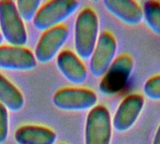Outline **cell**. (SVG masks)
<instances>
[{
    "mask_svg": "<svg viewBox=\"0 0 160 144\" xmlns=\"http://www.w3.org/2000/svg\"><path fill=\"white\" fill-rule=\"evenodd\" d=\"M153 144H160V126L156 132V135H155V138L153 141Z\"/></svg>",
    "mask_w": 160,
    "mask_h": 144,
    "instance_id": "d6986e66",
    "label": "cell"
},
{
    "mask_svg": "<svg viewBox=\"0 0 160 144\" xmlns=\"http://www.w3.org/2000/svg\"><path fill=\"white\" fill-rule=\"evenodd\" d=\"M144 105V98L141 95H129L125 97L112 121V127L118 132L129 130L140 117Z\"/></svg>",
    "mask_w": 160,
    "mask_h": 144,
    "instance_id": "9c48e42d",
    "label": "cell"
},
{
    "mask_svg": "<svg viewBox=\"0 0 160 144\" xmlns=\"http://www.w3.org/2000/svg\"><path fill=\"white\" fill-rule=\"evenodd\" d=\"M79 7L75 0H52L45 3L38 10L33 23L38 30L47 31L60 25V22L68 19Z\"/></svg>",
    "mask_w": 160,
    "mask_h": 144,
    "instance_id": "3957f363",
    "label": "cell"
},
{
    "mask_svg": "<svg viewBox=\"0 0 160 144\" xmlns=\"http://www.w3.org/2000/svg\"><path fill=\"white\" fill-rule=\"evenodd\" d=\"M105 7L117 19L128 25H137L143 19L142 7L133 0H105Z\"/></svg>",
    "mask_w": 160,
    "mask_h": 144,
    "instance_id": "7c38bea8",
    "label": "cell"
},
{
    "mask_svg": "<svg viewBox=\"0 0 160 144\" xmlns=\"http://www.w3.org/2000/svg\"><path fill=\"white\" fill-rule=\"evenodd\" d=\"M0 103L12 112L20 111L24 99L18 88L0 74Z\"/></svg>",
    "mask_w": 160,
    "mask_h": 144,
    "instance_id": "5bb4252c",
    "label": "cell"
},
{
    "mask_svg": "<svg viewBox=\"0 0 160 144\" xmlns=\"http://www.w3.org/2000/svg\"><path fill=\"white\" fill-rule=\"evenodd\" d=\"M53 104L64 111H85L93 109L98 102L97 95L84 88H64L58 90L52 98Z\"/></svg>",
    "mask_w": 160,
    "mask_h": 144,
    "instance_id": "52a82bcc",
    "label": "cell"
},
{
    "mask_svg": "<svg viewBox=\"0 0 160 144\" xmlns=\"http://www.w3.org/2000/svg\"><path fill=\"white\" fill-rule=\"evenodd\" d=\"M133 65L132 57L127 53L116 57L100 82V91L106 95L120 92L125 87L132 72Z\"/></svg>",
    "mask_w": 160,
    "mask_h": 144,
    "instance_id": "5b68a950",
    "label": "cell"
},
{
    "mask_svg": "<svg viewBox=\"0 0 160 144\" xmlns=\"http://www.w3.org/2000/svg\"><path fill=\"white\" fill-rule=\"evenodd\" d=\"M143 92L147 98L151 100H160V75L154 76L146 81Z\"/></svg>",
    "mask_w": 160,
    "mask_h": 144,
    "instance_id": "e0dca14e",
    "label": "cell"
},
{
    "mask_svg": "<svg viewBox=\"0 0 160 144\" xmlns=\"http://www.w3.org/2000/svg\"><path fill=\"white\" fill-rule=\"evenodd\" d=\"M68 37V29L60 24L44 31L35 50V58L45 64L52 61Z\"/></svg>",
    "mask_w": 160,
    "mask_h": 144,
    "instance_id": "ba28073f",
    "label": "cell"
},
{
    "mask_svg": "<svg viewBox=\"0 0 160 144\" xmlns=\"http://www.w3.org/2000/svg\"><path fill=\"white\" fill-rule=\"evenodd\" d=\"M36 66L35 54L30 50L18 46H0V68L26 71Z\"/></svg>",
    "mask_w": 160,
    "mask_h": 144,
    "instance_id": "30bf717a",
    "label": "cell"
},
{
    "mask_svg": "<svg viewBox=\"0 0 160 144\" xmlns=\"http://www.w3.org/2000/svg\"><path fill=\"white\" fill-rule=\"evenodd\" d=\"M2 41H3V37H2V35L0 34V44L2 43Z\"/></svg>",
    "mask_w": 160,
    "mask_h": 144,
    "instance_id": "ffe728a7",
    "label": "cell"
},
{
    "mask_svg": "<svg viewBox=\"0 0 160 144\" xmlns=\"http://www.w3.org/2000/svg\"><path fill=\"white\" fill-rule=\"evenodd\" d=\"M98 39V18L92 8L82 9L77 17L74 32L75 50L82 59H89Z\"/></svg>",
    "mask_w": 160,
    "mask_h": 144,
    "instance_id": "6da1fadb",
    "label": "cell"
},
{
    "mask_svg": "<svg viewBox=\"0 0 160 144\" xmlns=\"http://www.w3.org/2000/svg\"><path fill=\"white\" fill-rule=\"evenodd\" d=\"M116 50L117 42L113 35L108 31L102 32L90 57V70L95 77L105 75L114 60Z\"/></svg>",
    "mask_w": 160,
    "mask_h": 144,
    "instance_id": "8992f818",
    "label": "cell"
},
{
    "mask_svg": "<svg viewBox=\"0 0 160 144\" xmlns=\"http://www.w3.org/2000/svg\"><path fill=\"white\" fill-rule=\"evenodd\" d=\"M56 64L64 77L72 83L81 84L87 78V70L84 64L74 52L68 50L61 52L57 55Z\"/></svg>",
    "mask_w": 160,
    "mask_h": 144,
    "instance_id": "8fae6325",
    "label": "cell"
},
{
    "mask_svg": "<svg viewBox=\"0 0 160 144\" xmlns=\"http://www.w3.org/2000/svg\"><path fill=\"white\" fill-rule=\"evenodd\" d=\"M0 28L2 37L12 46L22 47L27 41L25 26L20 17L15 2L0 1Z\"/></svg>",
    "mask_w": 160,
    "mask_h": 144,
    "instance_id": "7a4b0ae2",
    "label": "cell"
},
{
    "mask_svg": "<svg viewBox=\"0 0 160 144\" xmlns=\"http://www.w3.org/2000/svg\"><path fill=\"white\" fill-rule=\"evenodd\" d=\"M142 15L145 23L149 28L160 36V2L156 0H149L143 3Z\"/></svg>",
    "mask_w": 160,
    "mask_h": 144,
    "instance_id": "9a60e30c",
    "label": "cell"
},
{
    "mask_svg": "<svg viewBox=\"0 0 160 144\" xmlns=\"http://www.w3.org/2000/svg\"><path fill=\"white\" fill-rule=\"evenodd\" d=\"M112 119L108 109L95 106L87 115L85 124V144H110L112 139Z\"/></svg>",
    "mask_w": 160,
    "mask_h": 144,
    "instance_id": "277c9868",
    "label": "cell"
},
{
    "mask_svg": "<svg viewBox=\"0 0 160 144\" xmlns=\"http://www.w3.org/2000/svg\"><path fill=\"white\" fill-rule=\"evenodd\" d=\"M40 3V0H18L15 4L22 20L28 22L34 20L38 10L39 9Z\"/></svg>",
    "mask_w": 160,
    "mask_h": 144,
    "instance_id": "2e32d148",
    "label": "cell"
},
{
    "mask_svg": "<svg viewBox=\"0 0 160 144\" xmlns=\"http://www.w3.org/2000/svg\"><path fill=\"white\" fill-rule=\"evenodd\" d=\"M8 133V114L7 108L0 103V143L6 142Z\"/></svg>",
    "mask_w": 160,
    "mask_h": 144,
    "instance_id": "ac0fdd59",
    "label": "cell"
},
{
    "mask_svg": "<svg viewBox=\"0 0 160 144\" xmlns=\"http://www.w3.org/2000/svg\"><path fill=\"white\" fill-rule=\"evenodd\" d=\"M55 133L44 127L23 126L17 129L15 141L18 144H53Z\"/></svg>",
    "mask_w": 160,
    "mask_h": 144,
    "instance_id": "4fadbf2b",
    "label": "cell"
},
{
    "mask_svg": "<svg viewBox=\"0 0 160 144\" xmlns=\"http://www.w3.org/2000/svg\"><path fill=\"white\" fill-rule=\"evenodd\" d=\"M61 144H63V143H61Z\"/></svg>",
    "mask_w": 160,
    "mask_h": 144,
    "instance_id": "44dd1931",
    "label": "cell"
}]
</instances>
